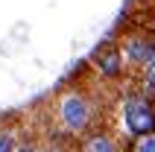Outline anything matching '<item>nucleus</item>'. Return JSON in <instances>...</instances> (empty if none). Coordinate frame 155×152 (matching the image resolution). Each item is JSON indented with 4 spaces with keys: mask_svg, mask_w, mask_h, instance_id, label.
Listing matches in <instances>:
<instances>
[{
    "mask_svg": "<svg viewBox=\"0 0 155 152\" xmlns=\"http://www.w3.org/2000/svg\"><path fill=\"white\" fill-rule=\"evenodd\" d=\"M56 114H59V123L64 126V132H70V135L82 137L100 129V108L82 91H68L56 105Z\"/></svg>",
    "mask_w": 155,
    "mask_h": 152,
    "instance_id": "1",
    "label": "nucleus"
},
{
    "mask_svg": "<svg viewBox=\"0 0 155 152\" xmlns=\"http://www.w3.org/2000/svg\"><path fill=\"white\" fill-rule=\"evenodd\" d=\"M123 123L135 140L138 137H155V102L147 94L132 91L123 100Z\"/></svg>",
    "mask_w": 155,
    "mask_h": 152,
    "instance_id": "2",
    "label": "nucleus"
},
{
    "mask_svg": "<svg viewBox=\"0 0 155 152\" xmlns=\"http://www.w3.org/2000/svg\"><path fill=\"white\" fill-rule=\"evenodd\" d=\"M117 50H120L126 68H140L143 70L147 64L155 61V41H152V35L140 32V29L126 32L120 41H117Z\"/></svg>",
    "mask_w": 155,
    "mask_h": 152,
    "instance_id": "3",
    "label": "nucleus"
},
{
    "mask_svg": "<svg viewBox=\"0 0 155 152\" xmlns=\"http://www.w3.org/2000/svg\"><path fill=\"white\" fill-rule=\"evenodd\" d=\"M91 68L103 76V79H117V76L126 70V64H123V56H120V50H117V41H105V44H100V50H97V53H94V59H91Z\"/></svg>",
    "mask_w": 155,
    "mask_h": 152,
    "instance_id": "4",
    "label": "nucleus"
},
{
    "mask_svg": "<svg viewBox=\"0 0 155 152\" xmlns=\"http://www.w3.org/2000/svg\"><path fill=\"white\" fill-rule=\"evenodd\" d=\"M79 152H123V146H120V140H117L114 135H108V132H103V129H94V132L82 135Z\"/></svg>",
    "mask_w": 155,
    "mask_h": 152,
    "instance_id": "5",
    "label": "nucleus"
},
{
    "mask_svg": "<svg viewBox=\"0 0 155 152\" xmlns=\"http://www.w3.org/2000/svg\"><path fill=\"white\" fill-rule=\"evenodd\" d=\"M15 132L12 129H0V152H15Z\"/></svg>",
    "mask_w": 155,
    "mask_h": 152,
    "instance_id": "6",
    "label": "nucleus"
},
{
    "mask_svg": "<svg viewBox=\"0 0 155 152\" xmlns=\"http://www.w3.org/2000/svg\"><path fill=\"white\" fill-rule=\"evenodd\" d=\"M143 91H147V94H155V61L143 68Z\"/></svg>",
    "mask_w": 155,
    "mask_h": 152,
    "instance_id": "7",
    "label": "nucleus"
},
{
    "mask_svg": "<svg viewBox=\"0 0 155 152\" xmlns=\"http://www.w3.org/2000/svg\"><path fill=\"white\" fill-rule=\"evenodd\" d=\"M132 152H155V137H138L132 144Z\"/></svg>",
    "mask_w": 155,
    "mask_h": 152,
    "instance_id": "8",
    "label": "nucleus"
},
{
    "mask_svg": "<svg viewBox=\"0 0 155 152\" xmlns=\"http://www.w3.org/2000/svg\"><path fill=\"white\" fill-rule=\"evenodd\" d=\"M15 152H41L35 144H21V146H15Z\"/></svg>",
    "mask_w": 155,
    "mask_h": 152,
    "instance_id": "9",
    "label": "nucleus"
}]
</instances>
